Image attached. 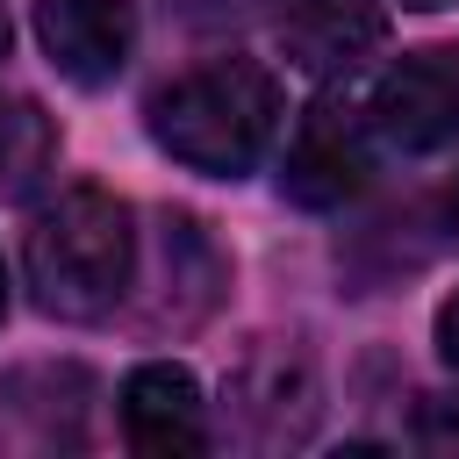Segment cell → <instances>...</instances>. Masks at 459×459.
Returning <instances> with one entry per match:
<instances>
[{
  "label": "cell",
  "instance_id": "1",
  "mask_svg": "<svg viewBox=\"0 0 459 459\" xmlns=\"http://www.w3.org/2000/svg\"><path fill=\"white\" fill-rule=\"evenodd\" d=\"M280 115V79L258 57H208L151 93V143L201 179H244L273 151Z\"/></svg>",
  "mask_w": 459,
  "mask_h": 459
},
{
  "label": "cell",
  "instance_id": "2",
  "mask_svg": "<svg viewBox=\"0 0 459 459\" xmlns=\"http://www.w3.org/2000/svg\"><path fill=\"white\" fill-rule=\"evenodd\" d=\"M136 280V215L108 186H65L29 230V287L57 323H100Z\"/></svg>",
  "mask_w": 459,
  "mask_h": 459
},
{
  "label": "cell",
  "instance_id": "3",
  "mask_svg": "<svg viewBox=\"0 0 459 459\" xmlns=\"http://www.w3.org/2000/svg\"><path fill=\"white\" fill-rule=\"evenodd\" d=\"M373 179V122L344 93H316L280 151V194L294 208H344Z\"/></svg>",
  "mask_w": 459,
  "mask_h": 459
},
{
  "label": "cell",
  "instance_id": "4",
  "mask_svg": "<svg viewBox=\"0 0 459 459\" xmlns=\"http://www.w3.org/2000/svg\"><path fill=\"white\" fill-rule=\"evenodd\" d=\"M366 122L380 143L394 151H445L459 136V43H430V50H402L373 93H366Z\"/></svg>",
  "mask_w": 459,
  "mask_h": 459
},
{
  "label": "cell",
  "instance_id": "5",
  "mask_svg": "<svg viewBox=\"0 0 459 459\" xmlns=\"http://www.w3.org/2000/svg\"><path fill=\"white\" fill-rule=\"evenodd\" d=\"M36 7V43L72 86H108L122 79L136 50V0H29Z\"/></svg>",
  "mask_w": 459,
  "mask_h": 459
},
{
  "label": "cell",
  "instance_id": "6",
  "mask_svg": "<svg viewBox=\"0 0 459 459\" xmlns=\"http://www.w3.org/2000/svg\"><path fill=\"white\" fill-rule=\"evenodd\" d=\"M122 437L129 452L143 459H194L208 452V402H201V380L172 359H143L129 380H122Z\"/></svg>",
  "mask_w": 459,
  "mask_h": 459
},
{
  "label": "cell",
  "instance_id": "7",
  "mask_svg": "<svg viewBox=\"0 0 459 459\" xmlns=\"http://www.w3.org/2000/svg\"><path fill=\"white\" fill-rule=\"evenodd\" d=\"M86 402H93V380L79 366H22L0 380V445H22V452L79 445Z\"/></svg>",
  "mask_w": 459,
  "mask_h": 459
},
{
  "label": "cell",
  "instance_id": "8",
  "mask_svg": "<svg viewBox=\"0 0 459 459\" xmlns=\"http://www.w3.org/2000/svg\"><path fill=\"white\" fill-rule=\"evenodd\" d=\"M380 7L373 0H287L280 7V43L301 72L337 79L351 65H366L380 50Z\"/></svg>",
  "mask_w": 459,
  "mask_h": 459
},
{
  "label": "cell",
  "instance_id": "9",
  "mask_svg": "<svg viewBox=\"0 0 459 459\" xmlns=\"http://www.w3.org/2000/svg\"><path fill=\"white\" fill-rule=\"evenodd\" d=\"M230 394H237V409H244V423H251L258 445H301V437H308V423L287 416V402L316 409V380H308V366H301L294 351H258V359L230 380Z\"/></svg>",
  "mask_w": 459,
  "mask_h": 459
},
{
  "label": "cell",
  "instance_id": "10",
  "mask_svg": "<svg viewBox=\"0 0 459 459\" xmlns=\"http://www.w3.org/2000/svg\"><path fill=\"white\" fill-rule=\"evenodd\" d=\"M50 165V129L36 108L0 100V194H29V179Z\"/></svg>",
  "mask_w": 459,
  "mask_h": 459
},
{
  "label": "cell",
  "instance_id": "11",
  "mask_svg": "<svg viewBox=\"0 0 459 459\" xmlns=\"http://www.w3.org/2000/svg\"><path fill=\"white\" fill-rule=\"evenodd\" d=\"M409 437L437 459H459V387L452 394H423L416 416H409Z\"/></svg>",
  "mask_w": 459,
  "mask_h": 459
},
{
  "label": "cell",
  "instance_id": "12",
  "mask_svg": "<svg viewBox=\"0 0 459 459\" xmlns=\"http://www.w3.org/2000/svg\"><path fill=\"white\" fill-rule=\"evenodd\" d=\"M437 359L459 373V294H445V308H437Z\"/></svg>",
  "mask_w": 459,
  "mask_h": 459
},
{
  "label": "cell",
  "instance_id": "13",
  "mask_svg": "<svg viewBox=\"0 0 459 459\" xmlns=\"http://www.w3.org/2000/svg\"><path fill=\"white\" fill-rule=\"evenodd\" d=\"M179 7H186V14H194V22H208V14H230V7H237V0H179Z\"/></svg>",
  "mask_w": 459,
  "mask_h": 459
},
{
  "label": "cell",
  "instance_id": "14",
  "mask_svg": "<svg viewBox=\"0 0 459 459\" xmlns=\"http://www.w3.org/2000/svg\"><path fill=\"white\" fill-rule=\"evenodd\" d=\"M445 230H452V237H459V179H452V186H445Z\"/></svg>",
  "mask_w": 459,
  "mask_h": 459
},
{
  "label": "cell",
  "instance_id": "15",
  "mask_svg": "<svg viewBox=\"0 0 459 459\" xmlns=\"http://www.w3.org/2000/svg\"><path fill=\"white\" fill-rule=\"evenodd\" d=\"M0 57H7V7H0Z\"/></svg>",
  "mask_w": 459,
  "mask_h": 459
},
{
  "label": "cell",
  "instance_id": "16",
  "mask_svg": "<svg viewBox=\"0 0 459 459\" xmlns=\"http://www.w3.org/2000/svg\"><path fill=\"white\" fill-rule=\"evenodd\" d=\"M0 316H7V265H0Z\"/></svg>",
  "mask_w": 459,
  "mask_h": 459
},
{
  "label": "cell",
  "instance_id": "17",
  "mask_svg": "<svg viewBox=\"0 0 459 459\" xmlns=\"http://www.w3.org/2000/svg\"><path fill=\"white\" fill-rule=\"evenodd\" d=\"M402 7H445V0H402Z\"/></svg>",
  "mask_w": 459,
  "mask_h": 459
}]
</instances>
